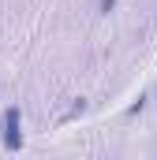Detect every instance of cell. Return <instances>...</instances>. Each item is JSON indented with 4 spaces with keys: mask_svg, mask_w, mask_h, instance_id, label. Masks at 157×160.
I'll list each match as a JSON object with an SVG mask.
<instances>
[{
    "mask_svg": "<svg viewBox=\"0 0 157 160\" xmlns=\"http://www.w3.org/2000/svg\"><path fill=\"white\" fill-rule=\"evenodd\" d=\"M4 134H8V145L15 149V134H19V108H8V112H4Z\"/></svg>",
    "mask_w": 157,
    "mask_h": 160,
    "instance_id": "cell-1",
    "label": "cell"
}]
</instances>
